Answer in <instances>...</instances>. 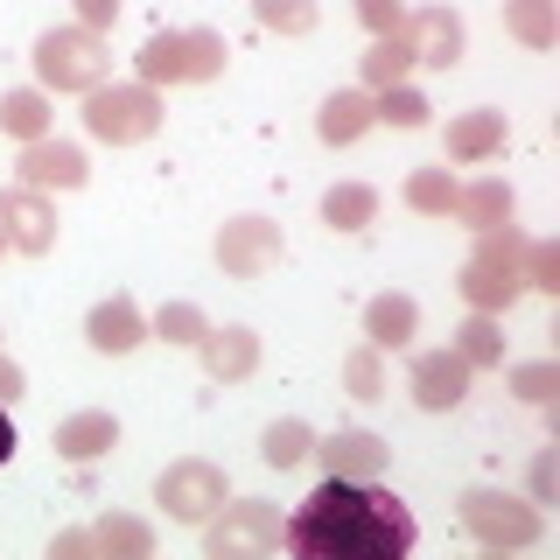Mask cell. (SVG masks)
I'll return each mask as SVG.
<instances>
[{
    "label": "cell",
    "instance_id": "d6a6232c",
    "mask_svg": "<svg viewBox=\"0 0 560 560\" xmlns=\"http://www.w3.org/2000/svg\"><path fill=\"white\" fill-rule=\"evenodd\" d=\"M343 393L350 399H385V350L378 343L343 350Z\"/></svg>",
    "mask_w": 560,
    "mask_h": 560
},
{
    "label": "cell",
    "instance_id": "60d3db41",
    "mask_svg": "<svg viewBox=\"0 0 560 560\" xmlns=\"http://www.w3.org/2000/svg\"><path fill=\"white\" fill-rule=\"evenodd\" d=\"M8 455H14V420H8V407H0V469H8Z\"/></svg>",
    "mask_w": 560,
    "mask_h": 560
},
{
    "label": "cell",
    "instance_id": "4dcf8cb0",
    "mask_svg": "<svg viewBox=\"0 0 560 560\" xmlns=\"http://www.w3.org/2000/svg\"><path fill=\"white\" fill-rule=\"evenodd\" d=\"M203 329H210V315L197 302H162V308H154V323H148V337H162L175 350H197Z\"/></svg>",
    "mask_w": 560,
    "mask_h": 560
},
{
    "label": "cell",
    "instance_id": "484cf974",
    "mask_svg": "<svg viewBox=\"0 0 560 560\" xmlns=\"http://www.w3.org/2000/svg\"><path fill=\"white\" fill-rule=\"evenodd\" d=\"M92 547H98L105 560H148V553H154V525L133 518V512H105V518L92 525Z\"/></svg>",
    "mask_w": 560,
    "mask_h": 560
},
{
    "label": "cell",
    "instance_id": "ba28073f",
    "mask_svg": "<svg viewBox=\"0 0 560 560\" xmlns=\"http://www.w3.org/2000/svg\"><path fill=\"white\" fill-rule=\"evenodd\" d=\"M224 498H232V483H224V469L203 463V455H183V463H168L162 477H154V504H162L175 525H203Z\"/></svg>",
    "mask_w": 560,
    "mask_h": 560
},
{
    "label": "cell",
    "instance_id": "9c48e42d",
    "mask_svg": "<svg viewBox=\"0 0 560 560\" xmlns=\"http://www.w3.org/2000/svg\"><path fill=\"white\" fill-rule=\"evenodd\" d=\"M218 267L232 273V280H259V273H273L280 267V253H288V238H280V224L273 218H232L218 232Z\"/></svg>",
    "mask_w": 560,
    "mask_h": 560
},
{
    "label": "cell",
    "instance_id": "30bf717a",
    "mask_svg": "<svg viewBox=\"0 0 560 560\" xmlns=\"http://www.w3.org/2000/svg\"><path fill=\"white\" fill-rule=\"evenodd\" d=\"M14 183H28V189H43V197H57V189H84V183H92V162H84L78 140L43 133V140H22Z\"/></svg>",
    "mask_w": 560,
    "mask_h": 560
},
{
    "label": "cell",
    "instance_id": "f1b7e54d",
    "mask_svg": "<svg viewBox=\"0 0 560 560\" xmlns=\"http://www.w3.org/2000/svg\"><path fill=\"white\" fill-rule=\"evenodd\" d=\"M308 455H315V428H308V420H294V413L273 420V428L259 434V463H267V469H302Z\"/></svg>",
    "mask_w": 560,
    "mask_h": 560
},
{
    "label": "cell",
    "instance_id": "7c38bea8",
    "mask_svg": "<svg viewBox=\"0 0 560 560\" xmlns=\"http://www.w3.org/2000/svg\"><path fill=\"white\" fill-rule=\"evenodd\" d=\"M399 35L413 43V70H455L463 63V14L455 8H407V22H399Z\"/></svg>",
    "mask_w": 560,
    "mask_h": 560
},
{
    "label": "cell",
    "instance_id": "5bb4252c",
    "mask_svg": "<svg viewBox=\"0 0 560 560\" xmlns=\"http://www.w3.org/2000/svg\"><path fill=\"white\" fill-rule=\"evenodd\" d=\"M469 378H477V372H469L455 350H420L413 372H407V393H413L420 413H455L469 399Z\"/></svg>",
    "mask_w": 560,
    "mask_h": 560
},
{
    "label": "cell",
    "instance_id": "ab89813d",
    "mask_svg": "<svg viewBox=\"0 0 560 560\" xmlns=\"http://www.w3.org/2000/svg\"><path fill=\"white\" fill-rule=\"evenodd\" d=\"M22 393H28V372H22L14 358H0V407H14Z\"/></svg>",
    "mask_w": 560,
    "mask_h": 560
},
{
    "label": "cell",
    "instance_id": "4fadbf2b",
    "mask_svg": "<svg viewBox=\"0 0 560 560\" xmlns=\"http://www.w3.org/2000/svg\"><path fill=\"white\" fill-rule=\"evenodd\" d=\"M315 463H323V477L378 483L385 463H393V448H385L372 428H337V434H315Z\"/></svg>",
    "mask_w": 560,
    "mask_h": 560
},
{
    "label": "cell",
    "instance_id": "836d02e7",
    "mask_svg": "<svg viewBox=\"0 0 560 560\" xmlns=\"http://www.w3.org/2000/svg\"><path fill=\"white\" fill-rule=\"evenodd\" d=\"M504 385L525 399V407H553V393H560V364L553 358H533V364H512L504 372Z\"/></svg>",
    "mask_w": 560,
    "mask_h": 560
},
{
    "label": "cell",
    "instance_id": "6da1fadb",
    "mask_svg": "<svg viewBox=\"0 0 560 560\" xmlns=\"http://www.w3.org/2000/svg\"><path fill=\"white\" fill-rule=\"evenodd\" d=\"M420 525L413 512L378 483H350V477H323L280 518V547L308 553V560H399L413 553Z\"/></svg>",
    "mask_w": 560,
    "mask_h": 560
},
{
    "label": "cell",
    "instance_id": "e0dca14e",
    "mask_svg": "<svg viewBox=\"0 0 560 560\" xmlns=\"http://www.w3.org/2000/svg\"><path fill=\"white\" fill-rule=\"evenodd\" d=\"M504 140H512V127H504L498 105H477V113H455L448 133H442V154L455 168H477L490 162V154H504Z\"/></svg>",
    "mask_w": 560,
    "mask_h": 560
},
{
    "label": "cell",
    "instance_id": "cb8c5ba5",
    "mask_svg": "<svg viewBox=\"0 0 560 560\" xmlns=\"http://www.w3.org/2000/svg\"><path fill=\"white\" fill-rule=\"evenodd\" d=\"M358 78H364V92H385V84H407L413 78V43L407 35H372V49L358 57Z\"/></svg>",
    "mask_w": 560,
    "mask_h": 560
},
{
    "label": "cell",
    "instance_id": "ffe728a7",
    "mask_svg": "<svg viewBox=\"0 0 560 560\" xmlns=\"http://www.w3.org/2000/svg\"><path fill=\"white\" fill-rule=\"evenodd\" d=\"M512 210H518L512 183H504V175H477V183L455 189V210H448V218L463 224V232H498V224H512Z\"/></svg>",
    "mask_w": 560,
    "mask_h": 560
},
{
    "label": "cell",
    "instance_id": "d590c367",
    "mask_svg": "<svg viewBox=\"0 0 560 560\" xmlns=\"http://www.w3.org/2000/svg\"><path fill=\"white\" fill-rule=\"evenodd\" d=\"M358 22L372 35H393L399 22H407V0H358Z\"/></svg>",
    "mask_w": 560,
    "mask_h": 560
},
{
    "label": "cell",
    "instance_id": "2e32d148",
    "mask_svg": "<svg viewBox=\"0 0 560 560\" xmlns=\"http://www.w3.org/2000/svg\"><path fill=\"white\" fill-rule=\"evenodd\" d=\"M84 343H92L98 358H127V350L148 343V315H140L133 294H105V302L84 315Z\"/></svg>",
    "mask_w": 560,
    "mask_h": 560
},
{
    "label": "cell",
    "instance_id": "f35d334b",
    "mask_svg": "<svg viewBox=\"0 0 560 560\" xmlns=\"http://www.w3.org/2000/svg\"><path fill=\"white\" fill-rule=\"evenodd\" d=\"M84 553H98V547H92V525H78V533H57V539H49V560H84Z\"/></svg>",
    "mask_w": 560,
    "mask_h": 560
},
{
    "label": "cell",
    "instance_id": "52a82bcc",
    "mask_svg": "<svg viewBox=\"0 0 560 560\" xmlns=\"http://www.w3.org/2000/svg\"><path fill=\"white\" fill-rule=\"evenodd\" d=\"M280 547V504L267 498H224L203 518V553L210 560H253Z\"/></svg>",
    "mask_w": 560,
    "mask_h": 560
},
{
    "label": "cell",
    "instance_id": "8d00e7d4",
    "mask_svg": "<svg viewBox=\"0 0 560 560\" xmlns=\"http://www.w3.org/2000/svg\"><path fill=\"white\" fill-rule=\"evenodd\" d=\"M553 448H539L533 455V469H525V490H533V504H539V512H547V504H553Z\"/></svg>",
    "mask_w": 560,
    "mask_h": 560
},
{
    "label": "cell",
    "instance_id": "b9f144b4",
    "mask_svg": "<svg viewBox=\"0 0 560 560\" xmlns=\"http://www.w3.org/2000/svg\"><path fill=\"white\" fill-rule=\"evenodd\" d=\"M0 253H8V232H0Z\"/></svg>",
    "mask_w": 560,
    "mask_h": 560
},
{
    "label": "cell",
    "instance_id": "5b68a950",
    "mask_svg": "<svg viewBox=\"0 0 560 560\" xmlns=\"http://www.w3.org/2000/svg\"><path fill=\"white\" fill-rule=\"evenodd\" d=\"M455 512H463V533L477 539V547H490V553H525V547H539V533H547V512H539L533 498L498 490V483H469Z\"/></svg>",
    "mask_w": 560,
    "mask_h": 560
},
{
    "label": "cell",
    "instance_id": "d4e9b609",
    "mask_svg": "<svg viewBox=\"0 0 560 560\" xmlns=\"http://www.w3.org/2000/svg\"><path fill=\"white\" fill-rule=\"evenodd\" d=\"M455 175H448V162H434V168H407V183H399V203L413 210V218H448L455 210Z\"/></svg>",
    "mask_w": 560,
    "mask_h": 560
},
{
    "label": "cell",
    "instance_id": "9a60e30c",
    "mask_svg": "<svg viewBox=\"0 0 560 560\" xmlns=\"http://www.w3.org/2000/svg\"><path fill=\"white\" fill-rule=\"evenodd\" d=\"M197 364L218 385H238V378H253L259 372V329H245V323H210L203 337H197Z\"/></svg>",
    "mask_w": 560,
    "mask_h": 560
},
{
    "label": "cell",
    "instance_id": "74e56055",
    "mask_svg": "<svg viewBox=\"0 0 560 560\" xmlns=\"http://www.w3.org/2000/svg\"><path fill=\"white\" fill-rule=\"evenodd\" d=\"M70 8H78V28H113L119 22V0H70Z\"/></svg>",
    "mask_w": 560,
    "mask_h": 560
},
{
    "label": "cell",
    "instance_id": "1f68e13d",
    "mask_svg": "<svg viewBox=\"0 0 560 560\" xmlns=\"http://www.w3.org/2000/svg\"><path fill=\"white\" fill-rule=\"evenodd\" d=\"M253 22L267 35H315L323 8H315V0H253Z\"/></svg>",
    "mask_w": 560,
    "mask_h": 560
},
{
    "label": "cell",
    "instance_id": "4316f807",
    "mask_svg": "<svg viewBox=\"0 0 560 560\" xmlns=\"http://www.w3.org/2000/svg\"><path fill=\"white\" fill-rule=\"evenodd\" d=\"M323 224L329 232H364V224H378V189L372 183H329L323 189Z\"/></svg>",
    "mask_w": 560,
    "mask_h": 560
},
{
    "label": "cell",
    "instance_id": "83f0119b",
    "mask_svg": "<svg viewBox=\"0 0 560 560\" xmlns=\"http://www.w3.org/2000/svg\"><path fill=\"white\" fill-rule=\"evenodd\" d=\"M504 35L525 49H553L560 43V8L553 0H504Z\"/></svg>",
    "mask_w": 560,
    "mask_h": 560
},
{
    "label": "cell",
    "instance_id": "277c9868",
    "mask_svg": "<svg viewBox=\"0 0 560 560\" xmlns=\"http://www.w3.org/2000/svg\"><path fill=\"white\" fill-rule=\"evenodd\" d=\"M28 63H35V84L43 92H70V98H84L92 84L113 78V49H105V35L98 28H43L35 35V49H28Z\"/></svg>",
    "mask_w": 560,
    "mask_h": 560
},
{
    "label": "cell",
    "instance_id": "d6986e66",
    "mask_svg": "<svg viewBox=\"0 0 560 560\" xmlns=\"http://www.w3.org/2000/svg\"><path fill=\"white\" fill-rule=\"evenodd\" d=\"M49 448L63 455V463H78V469H92L98 455H113L119 448V420L113 413H98V407H84V413H70L49 428Z\"/></svg>",
    "mask_w": 560,
    "mask_h": 560
},
{
    "label": "cell",
    "instance_id": "ac0fdd59",
    "mask_svg": "<svg viewBox=\"0 0 560 560\" xmlns=\"http://www.w3.org/2000/svg\"><path fill=\"white\" fill-rule=\"evenodd\" d=\"M372 127H378V113H372V92H364V84H343V92H329L315 105V140H323V148H358Z\"/></svg>",
    "mask_w": 560,
    "mask_h": 560
},
{
    "label": "cell",
    "instance_id": "603a6c76",
    "mask_svg": "<svg viewBox=\"0 0 560 560\" xmlns=\"http://www.w3.org/2000/svg\"><path fill=\"white\" fill-rule=\"evenodd\" d=\"M455 358L469 364V372H504V315H483V308H469V323L455 329Z\"/></svg>",
    "mask_w": 560,
    "mask_h": 560
},
{
    "label": "cell",
    "instance_id": "f546056e",
    "mask_svg": "<svg viewBox=\"0 0 560 560\" xmlns=\"http://www.w3.org/2000/svg\"><path fill=\"white\" fill-rule=\"evenodd\" d=\"M372 113H378V127L413 133V127H428V119H434V105H428L420 84H385V92H372Z\"/></svg>",
    "mask_w": 560,
    "mask_h": 560
},
{
    "label": "cell",
    "instance_id": "44dd1931",
    "mask_svg": "<svg viewBox=\"0 0 560 560\" xmlns=\"http://www.w3.org/2000/svg\"><path fill=\"white\" fill-rule=\"evenodd\" d=\"M413 329H420V302H413V294H372V302H364V343L407 350Z\"/></svg>",
    "mask_w": 560,
    "mask_h": 560
},
{
    "label": "cell",
    "instance_id": "8fae6325",
    "mask_svg": "<svg viewBox=\"0 0 560 560\" xmlns=\"http://www.w3.org/2000/svg\"><path fill=\"white\" fill-rule=\"evenodd\" d=\"M0 232H8V253H28V259L57 253V203L28 183L0 189Z\"/></svg>",
    "mask_w": 560,
    "mask_h": 560
},
{
    "label": "cell",
    "instance_id": "8992f818",
    "mask_svg": "<svg viewBox=\"0 0 560 560\" xmlns=\"http://www.w3.org/2000/svg\"><path fill=\"white\" fill-rule=\"evenodd\" d=\"M168 119V105L154 84H92L84 92V133L105 140V148H140V140H154Z\"/></svg>",
    "mask_w": 560,
    "mask_h": 560
},
{
    "label": "cell",
    "instance_id": "7a4b0ae2",
    "mask_svg": "<svg viewBox=\"0 0 560 560\" xmlns=\"http://www.w3.org/2000/svg\"><path fill=\"white\" fill-rule=\"evenodd\" d=\"M224 63H232V49H224V35L218 28H154L148 43H140V84H218L224 78Z\"/></svg>",
    "mask_w": 560,
    "mask_h": 560
},
{
    "label": "cell",
    "instance_id": "3957f363",
    "mask_svg": "<svg viewBox=\"0 0 560 560\" xmlns=\"http://www.w3.org/2000/svg\"><path fill=\"white\" fill-rule=\"evenodd\" d=\"M525 238L518 224H498V232H477V253L463 259V280H455V294H463L469 308L483 315H504L525 294Z\"/></svg>",
    "mask_w": 560,
    "mask_h": 560
},
{
    "label": "cell",
    "instance_id": "7402d4cb",
    "mask_svg": "<svg viewBox=\"0 0 560 560\" xmlns=\"http://www.w3.org/2000/svg\"><path fill=\"white\" fill-rule=\"evenodd\" d=\"M0 133H8V140H43V133H57V105H49L43 84L0 92Z\"/></svg>",
    "mask_w": 560,
    "mask_h": 560
},
{
    "label": "cell",
    "instance_id": "e575fe53",
    "mask_svg": "<svg viewBox=\"0 0 560 560\" xmlns=\"http://www.w3.org/2000/svg\"><path fill=\"white\" fill-rule=\"evenodd\" d=\"M525 294H560V245L553 238L525 245Z\"/></svg>",
    "mask_w": 560,
    "mask_h": 560
}]
</instances>
